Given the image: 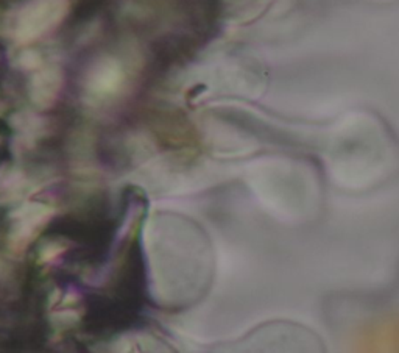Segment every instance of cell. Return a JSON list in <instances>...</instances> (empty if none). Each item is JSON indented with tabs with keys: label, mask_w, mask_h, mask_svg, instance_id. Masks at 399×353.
<instances>
[{
	"label": "cell",
	"mask_w": 399,
	"mask_h": 353,
	"mask_svg": "<svg viewBox=\"0 0 399 353\" xmlns=\"http://www.w3.org/2000/svg\"><path fill=\"white\" fill-rule=\"evenodd\" d=\"M254 353H326L321 337L297 322H272L254 336Z\"/></svg>",
	"instance_id": "obj_1"
},
{
	"label": "cell",
	"mask_w": 399,
	"mask_h": 353,
	"mask_svg": "<svg viewBox=\"0 0 399 353\" xmlns=\"http://www.w3.org/2000/svg\"><path fill=\"white\" fill-rule=\"evenodd\" d=\"M52 214L54 209L40 204H28L19 208L14 213V225L8 236L10 249L14 253L24 252L44 225L50 221Z\"/></svg>",
	"instance_id": "obj_2"
},
{
	"label": "cell",
	"mask_w": 399,
	"mask_h": 353,
	"mask_svg": "<svg viewBox=\"0 0 399 353\" xmlns=\"http://www.w3.org/2000/svg\"><path fill=\"white\" fill-rule=\"evenodd\" d=\"M67 249H69V244L66 241H59V239L46 241L41 245L40 253H37V262H40V265H49V262L61 257Z\"/></svg>",
	"instance_id": "obj_3"
},
{
	"label": "cell",
	"mask_w": 399,
	"mask_h": 353,
	"mask_svg": "<svg viewBox=\"0 0 399 353\" xmlns=\"http://www.w3.org/2000/svg\"><path fill=\"white\" fill-rule=\"evenodd\" d=\"M81 318L80 310H73V308H64L61 311H56L52 316V324L58 330H67L73 327Z\"/></svg>",
	"instance_id": "obj_4"
}]
</instances>
